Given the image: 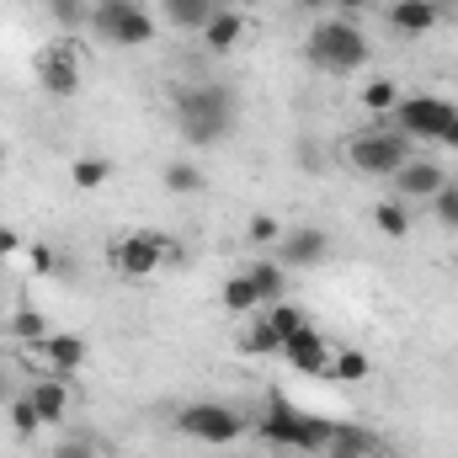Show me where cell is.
Masks as SVG:
<instances>
[{
    "instance_id": "6da1fadb",
    "label": "cell",
    "mask_w": 458,
    "mask_h": 458,
    "mask_svg": "<svg viewBox=\"0 0 458 458\" xmlns=\"http://www.w3.org/2000/svg\"><path fill=\"white\" fill-rule=\"evenodd\" d=\"M176 133L187 139V144H198V149H208V144H219L234 133V91L229 86H187V91H176Z\"/></svg>"
},
{
    "instance_id": "7a4b0ae2",
    "label": "cell",
    "mask_w": 458,
    "mask_h": 458,
    "mask_svg": "<svg viewBox=\"0 0 458 458\" xmlns=\"http://www.w3.org/2000/svg\"><path fill=\"white\" fill-rule=\"evenodd\" d=\"M304 54H310V64L326 70V75H352V70H362V64L373 59V43H368V32H362L352 16H326V21L310 27Z\"/></svg>"
},
{
    "instance_id": "3957f363",
    "label": "cell",
    "mask_w": 458,
    "mask_h": 458,
    "mask_svg": "<svg viewBox=\"0 0 458 458\" xmlns=\"http://www.w3.org/2000/svg\"><path fill=\"white\" fill-rule=\"evenodd\" d=\"M256 432H261L267 443H277V448L326 454V443L336 437V421H326V416H310V411L288 405L283 394H272V400H267V411H261V421H256Z\"/></svg>"
},
{
    "instance_id": "277c9868",
    "label": "cell",
    "mask_w": 458,
    "mask_h": 458,
    "mask_svg": "<svg viewBox=\"0 0 458 458\" xmlns=\"http://www.w3.org/2000/svg\"><path fill=\"white\" fill-rule=\"evenodd\" d=\"M394 128L405 139H437V144H458V107L432 97V91H416V97H400L394 107Z\"/></svg>"
},
{
    "instance_id": "5b68a950",
    "label": "cell",
    "mask_w": 458,
    "mask_h": 458,
    "mask_svg": "<svg viewBox=\"0 0 458 458\" xmlns=\"http://www.w3.org/2000/svg\"><path fill=\"white\" fill-rule=\"evenodd\" d=\"M346 160L362 176H394L411 160V139L400 128H362V133L346 139Z\"/></svg>"
},
{
    "instance_id": "8992f818",
    "label": "cell",
    "mask_w": 458,
    "mask_h": 458,
    "mask_svg": "<svg viewBox=\"0 0 458 458\" xmlns=\"http://www.w3.org/2000/svg\"><path fill=\"white\" fill-rule=\"evenodd\" d=\"M91 27L102 43L113 48H144L155 38V16L139 5V0H97L91 5Z\"/></svg>"
},
{
    "instance_id": "52a82bcc",
    "label": "cell",
    "mask_w": 458,
    "mask_h": 458,
    "mask_svg": "<svg viewBox=\"0 0 458 458\" xmlns=\"http://www.w3.org/2000/svg\"><path fill=\"white\" fill-rule=\"evenodd\" d=\"M160 261H182V245L165 240L160 229H133L128 240L113 245V267L123 277H149V272H160Z\"/></svg>"
},
{
    "instance_id": "ba28073f",
    "label": "cell",
    "mask_w": 458,
    "mask_h": 458,
    "mask_svg": "<svg viewBox=\"0 0 458 458\" xmlns=\"http://www.w3.org/2000/svg\"><path fill=\"white\" fill-rule=\"evenodd\" d=\"M176 432H187V437H198V443L225 448V443H234V437L245 432V416H240L234 405H219V400H198V405L176 411Z\"/></svg>"
},
{
    "instance_id": "9c48e42d",
    "label": "cell",
    "mask_w": 458,
    "mask_h": 458,
    "mask_svg": "<svg viewBox=\"0 0 458 458\" xmlns=\"http://www.w3.org/2000/svg\"><path fill=\"white\" fill-rule=\"evenodd\" d=\"M389 182H394V198H405V203H432V198H437L454 176H448L437 160H416V155H411V160H405Z\"/></svg>"
},
{
    "instance_id": "30bf717a",
    "label": "cell",
    "mask_w": 458,
    "mask_h": 458,
    "mask_svg": "<svg viewBox=\"0 0 458 458\" xmlns=\"http://www.w3.org/2000/svg\"><path fill=\"white\" fill-rule=\"evenodd\" d=\"M326 256H331V234L320 225L283 229V240H277V267H320Z\"/></svg>"
},
{
    "instance_id": "8fae6325",
    "label": "cell",
    "mask_w": 458,
    "mask_h": 458,
    "mask_svg": "<svg viewBox=\"0 0 458 458\" xmlns=\"http://www.w3.org/2000/svg\"><path fill=\"white\" fill-rule=\"evenodd\" d=\"M38 81H43V91H48L54 102H70V97L81 91V64H75V54L43 48V54H38Z\"/></svg>"
},
{
    "instance_id": "7c38bea8",
    "label": "cell",
    "mask_w": 458,
    "mask_h": 458,
    "mask_svg": "<svg viewBox=\"0 0 458 458\" xmlns=\"http://www.w3.org/2000/svg\"><path fill=\"white\" fill-rule=\"evenodd\" d=\"M283 362H293L299 373H331V342L315 326H304L283 342Z\"/></svg>"
},
{
    "instance_id": "4fadbf2b",
    "label": "cell",
    "mask_w": 458,
    "mask_h": 458,
    "mask_svg": "<svg viewBox=\"0 0 458 458\" xmlns=\"http://www.w3.org/2000/svg\"><path fill=\"white\" fill-rule=\"evenodd\" d=\"M38 357L54 368V378H64V373H75L86 357H91V346H86V336H70V331H54V336H43L38 342Z\"/></svg>"
},
{
    "instance_id": "5bb4252c",
    "label": "cell",
    "mask_w": 458,
    "mask_h": 458,
    "mask_svg": "<svg viewBox=\"0 0 458 458\" xmlns=\"http://www.w3.org/2000/svg\"><path fill=\"white\" fill-rule=\"evenodd\" d=\"M437 16H443V5H437V0H394V5H389V27H394V32H405V38L432 32V27H437Z\"/></svg>"
},
{
    "instance_id": "9a60e30c",
    "label": "cell",
    "mask_w": 458,
    "mask_h": 458,
    "mask_svg": "<svg viewBox=\"0 0 458 458\" xmlns=\"http://www.w3.org/2000/svg\"><path fill=\"white\" fill-rule=\"evenodd\" d=\"M27 400L38 405V416H43V427H59L64 421V411H70V389H64V378H38L32 389H27Z\"/></svg>"
},
{
    "instance_id": "2e32d148",
    "label": "cell",
    "mask_w": 458,
    "mask_h": 458,
    "mask_svg": "<svg viewBox=\"0 0 458 458\" xmlns=\"http://www.w3.org/2000/svg\"><path fill=\"white\" fill-rule=\"evenodd\" d=\"M240 38H245V16H240V11H214V16H208V27H203L208 54H234V48H240Z\"/></svg>"
},
{
    "instance_id": "e0dca14e",
    "label": "cell",
    "mask_w": 458,
    "mask_h": 458,
    "mask_svg": "<svg viewBox=\"0 0 458 458\" xmlns=\"http://www.w3.org/2000/svg\"><path fill=\"white\" fill-rule=\"evenodd\" d=\"M384 443L368 427H336V437L326 443V458H378Z\"/></svg>"
},
{
    "instance_id": "ac0fdd59",
    "label": "cell",
    "mask_w": 458,
    "mask_h": 458,
    "mask_svg": "<svg viewBox=\"0 0 458 458\" xmlns=\"http://www.w3.org/2000/svg\"><path fill=\"white\" fill-rule=\"evenodd\" d=\"M214 11H219V0H160V16L171 27H187V32H203Z\"/></svg>"
},
{
    "instance_id": "d6986e66",
    "label": "cell",
    "mask_w": 458,
    "mask_h": 458,
    "mask_svg": "<svg viewBox=\"0 0 458 458\" xmlns=\"http://www.w3.org/2000/svg\"><path fill=\"white\" fill-rule=\"evenodd\" d=\"M245 277L256 283V299H261V310H267V304H277V299L288 293V277H283V267H277L272 256L250 261V267H245Z\"/></svg>"
},
{
    "instance_id": "ffe728a7",
    "label": "cell",
    "mask_w": 458,
    "mask_h": 458,
    "mask_svg": "<svg viewBox=\"0 0 458 458\" xmlns=\"http://www.w3.org/2000/svg\"><path fill=\"white\" fill-rule=\"evenodd\" d=\"M160 182H165V192H176V198H192V192L208 187V182H203V165H192V160H171Z\"/></svg>"
},
{
    "instance_id": "44dd1931",
    "label": "cell",
    "mask_w": 458,
    "mask_h": 458,
    "mask_svg": "<svg viewBox=\"0 0 458 458\" xmlns=\"http://www.w3.org/2000/svg\"><path fill=\"white\" fill-rule=\"evenodd\" d=\"M219 299H225L229 315H256V310H261V299H256V283H250L245 272H234V277H229Z\"/></svg>"
},
{
    "instance_id": "7402d4cb",
    "label": "cell",
    "mask_w": 458,
    "mask_h": 458,
    "mask_svg": "<svg viewBox=\"0 0 458 458\" xmlns=\"http://www.w3.org/2000/svg\"><path fill=\"white\" fill-rule=\"evenodd\" d=\"M261 320H267V326H272V331H277L283 342H288L293 331H304V326H310V315H304L299 304H288V299H277V304H267V310H261Z\"/></svg>"
},
{
    "instance_id": "603a6c76",
    "label": "cell",
    "mask_w": 458,
    "mask_h": 458,
    "mask_svg": "<svg viewBox=\"0 0 458 458\" xmlns=\"http://www.w3.org/2000/svg\"><path fill=\"white\" fill-rule=\"evenodd\" d=\"M373 225H378V234H389V240H405V234H411V208H405L400 198H384V203L373 208Z\"/></svg>"
},
{
    "instance_id": "cb8c5ba5",
    "label": "cell",
    "mask_w": 458,
    "mask_h": 458,
    "mask_svg": "<svg viewBox=\"0 0 458 458\" xmlns=\"http://www.w3.org/2000/svg\"><path fill=\"white\" fill-rule=\"evenodd\" d=\"M5 416H11V432H16L21 443L43 432V416H38V405H32L27 394H11V405H5Z\"/></svg>"
},
{
    "instance_id": "d4e9b609",
    "label": "cell",
    "mask_w": 458,
    "mask_h": 458,
    "mask_svg": "<svg viewBox=\"0 0 458 458\" xmlns=\"http://www.w3.org/2000/svg\"><path fill=\"white\" fill-rule=\"evenodd\" d=\"M368 352H357V346H342V352H331V378H342V384H362L368 378Z\"/></svg>"
},
{
    "instance_id": "484cf974",
    "label": "cell",
    "mask_w": 458,
    "mask_h": 458,
    "mask_svg": "<svg viewBox=\"0 0 458 458\" xmlns=\"http://www.w3.org/2000/svg\"><path fill=\"white\" fill-rule=\"evenodd\" d=\"M362 107L373 117H389L394 107H400V86L394 81H373V86H362Z\"/></svg>"
},
{
    "instance_id": "4316f807",
    "label": "cell",
    "mask_w": 458,
    "mask_h": 458,
    "mask_svg": "<svg viewBox=\"0 0 458 458\" xmlns=\"http://www.w3.org/2000/svg\"><path fill=\"white\" fill-rule=\"evenodd\" d=\"M11 336H16V342H27V346H38L43 336H48V326H43V315H38L32 304H21V310L11 315Z\"/></svg>"
},
{
    "instance_id": "83f0119b",
    "label": "cell",
    "mask_w": 458,
    "mask_h": 458,
    "mask_svg": "<svg viewBox=\"0 0 458 458\" xmlns=\"http://www.w3.org/2000/svg\"><path fill=\"white\" fill-rule=\"evenodd\" d=\"M240 346H245V352H261V357H283V336H277L261 315H256V326L240 336Z\"/></svg>"
},
{
    "instance_id": "f1b7e54d",
    "label": "cell",
    "mask_w": 458,
    "mask_h": 458,
    "mask_svg": "<svg viewBox=\"0 0 458 458\" xmlns=\"http://www.w3.org/2000/svg\"><path fill=\"white\" fill-rule=\"evenodd\" d=\"M113 176V165L107 160H97V155H86V160H75V171H70V182L81 187V192H97L102 182Z\"/></svg>"
},
{
    "instance_id": "f546056e",
    "label": "cell",
    "mask_w": 458,
    "mask_h": 458,
    "mask_svg": "<svg viewBox=\"0 0 458 458\" xmlns=\"http://www.w3.org/2000/svg\"><path fill=\"white\" fill-rule=\"evenodd\" d=\"M245 234H250V245H261V250H277V240H283V225H277L272 214H250Z\"/></svg>"
},
{
    "instance_id": "4dcf8cb0",
    "label": "cell",
    "mask_w": 458,
    "mask_h": 458,
    "mask_svg": "<svg viewBox=\"0 0 458 458\" xmlns=\"http://www.w3.org/2000/svg\"><path fill=\"white\" fill-rule=\"evenodd\" d=\"M432 214H437V225L443 229H458V182H448V187L432 198Z\"/></svg>"
},
{
    "instance_id": "1f68e13d",
    "label": "cell",
    "mask_w": 458,
    "mask_h": 458,
    "mask_svg": "<svg viewBox=\"0 0 458 458\" xmlns=\"http://www.w3.org/2000/svg\"><path fill=\"white\" fill-rule=\"evenodd\" d=\"M48 16H54L59 27H81V21H91V11H86L81 0H48Z\"/></svg>"
},
{
    "instance_id": "d6a6232c",
    "label": "cell",
    "mask_w": 458,
    "mask_h": 458,
    "mask_svg": "<svg viewBox=\"0 0 458 458\" xmlns=\"http://www.w3.org/2000/svg\"><path fill=\"white\" fill-rule=\"evenodd\" d=\"M54 458H97V448H91V437H64V443H54Z\"/></svg>"
},
{
    "instance_id": "836d02e7",
    "label": "cell",
    "mask_w": 458,
    "mask_h": 458,
    "mask_svg": "<svg viewBox=\"0 0 458 458\" xmlns=\"http://www.w3.org/2000/svg\"><path fill=\"white\" fill-rule=\"evenodd\" d=\"M362 5H368V0H331V11H336V16H357Z\"/></svg>"
},
{
    "instance_id": "e575fe53",
    "label": "cell",
    "mask_w": 458,
    "mask_h": 458,
    "mask_svg": "<svg viewBox=\"0 0 458 458\" xmlns=\"http://www.w3.org/2000/svg\"><path fill=\"white\" fill-rule=\"evenodd\" d=\"M16 245H21L16 229H0V256H16Z\"/></svg>"
},
{
    "instance_id": "d590c367",
    "label": "cell",
    "mask_w": 458,
    "mask_h": 458,
    "mask_svg": "<svg viewBox=\"0 0 458 458\" xmlns=\"http://www.w3.org/2000/svg\"><path fill=\"white\" fill-rule=\"evenodd\" d=\"M32 267H38V272H54V256H48V250L38 245V250H32Z\"/></svg>"
},
{
    "instance_id": "8d00e7d4",
    "label": "cell",
    "mask_w": 458,
    "mask_h": 458,
    "mask_svg": "<svg viewBox=\"0 0 458 458\" xmlns=\"http://www.w3.org/2000/svg\"><path fill=\"white\" fill-rule=\"evenodd\" d=\"M299 11H331V0H293Z\"/></svg>"
},
{
    "instance_id": "74e56055",
    "label": "cell",
    "mask_w": 458,
    "mask_h": 458,
    "mask_svg": "<svg viewBox=\"0 0 458 458\" xmlns=\"http://www.w3.org/2000/svg\"><path fill=\"white\" fill-rule=\"evenodd\" d=\"M0 405H11V378H5V368H0Z\"/></svg>"
},
{
    "instance_id": "f35d334b",
    "label": "cell",
    "mask_w": 458,
    "mask_h": 458,
    "mask_svg": "<svg viewBox=\"0 0 458 458\" xmlns=\"http://www.w3.org/2000/svg\"><path fill=\"white\" fill-rule=\"evenodd\" d=\"M0 165H5V139H0Z\"/></svg>"
}]
</instances>
